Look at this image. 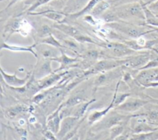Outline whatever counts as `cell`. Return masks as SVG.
Instances as JSON below:
<instances>
[{"label":"cell","mask_w":158,"mask_h":140,"mask_svg":"<svg viewBox=\"0 0 158 140\" xmlns=\"http://www.w3.org/2000/svg\"><path fill=\"white\" fill-rule=\"evenodd\" d=\"M109 27L123 33L132 39H136L145 34L155 32L156 30H145L140 26L128 22H110L107 24Z\"/></svg>","instance_id":"obj_1"},{"label":"cell","mask_w":158,"mask_h":140,"mask_svg":"<svg viewBox=\"0 0 158 140\" xmlns=\"http://www.w3.org/2000/svg\"><path fill=\"white\" fill-rule=\"evenodd\" d=\"M117 17L125 20H132L139 22H146V17L141 2L129 4L119 11H116Z\"/></svg>","instance_id":"obj_2"},{"label":"cell","mask_w":158,"mask_h":140,"mask_svg":"<svg viewBox=\"0 0 158 140\" xmlns=\"http://www.w3.org/2000/svg\"><path fill=\"white\" fill-rule=\"evenodd\" d=\"M54 27L64 33L75 38L78 42L91 43L96 44V42L92 40V38L82 34L79 30L72 25L62 23H57L54 25Z\"/></svg>","instance_id":"obj_3"},{"label":"cell","mask_w":158,"mask_h":140,"mask_svg":"<svg viewBox=\"0 0 158 140\" xmlns=\"http://www.w3.org/2000/svg\"><path fill=\"white\" fill-rule=\"evenodd\" d=\"M104 46L109 50L112 56L116 58L131 56L136 53V51L132 50L123 43H108Z\"/></svg>","instance_id":"obj_4"},{"label":"cell","mask_w":158,"mask_h":140,"mask_svg":"<svg viewBox=\"0 0 158 140\" xmlns=\"http://www.w3.org/2000/svg\"><path fill=\"white\" fill-rule=\"evenodd\" d=\"M139 83L144 86H152L158 82V68L142 69L136 77Z\"/></svg>","instance_id":"obj_5"},{"label":"cell","mask_w":158,"mask_h":140,"mask_svg":"<svg viewBox=\"0 0 158 140\" xmlns=\"http://www.w3.org/2000/svg\"><path fill=\"white\" fill-rule=\"evenodd\" d=\"M79 118L73 116H66L60 122V128L56 134L57 139L62 140L78 123Z\"/></svg>","instance_id":"obj_6"},{"label":"cell","mask_w":158,"mask_h":140,"mask_svg":"<svg viewBox=\"0 0 158 140\" xmlns=\"http://www.w3.org/2000/svg\"><path fill=\"white\" fill-rule=\"evenodd\" d=\"M147 103L148 101L139 98H127L124 102L116 107L115 109L125 112H133L139 110Z\"/></svg>","instance_id":"obj_7"},{"label":"cell","mask_w":158,"mask_h":140,"mask_svg":"<svg viewBox=\"0 0 158 140\" xmlns=\"http://www.w3.org/2000/svg\"><path fill=\"white\" fill-rule=\"evenodd\" d=\"M1 74L2 78L4 80V82L10 87L19 88L23 87L26 84L28 79L30 77V72L28 73L24 78H19L17 76L16 73L14 74H9L4 72L2 68H1Z\"/></svg>","instance_id":"obj_8"},{"label":"cell","mask_w":158,"mask_h":140,"mask_svg":"<svg viewBox=\"0 0 158 140\" xmlns=\"http://www.w3.org/2000/svg\"><path fill=\"white\" fill-rule=\"evenodd\" d=\"M149 61V56L147 54H141L126 59L123 65L128 68L140 69Z\"/></svg>","instance_id":"obj_9"},{"label":"cell","mask_w":158,"mask_h":140,"mask_svg":"<svg viewBox=\"0 0 158 140\" xmlns=\"http://www.w3.org/2000/svg\"><path fill=\"white\" fill-rule=\"evenodd\" d=\"M62 107V105H60L54 112L51 114L47 119V128L48 130L51 131L56 135L58 133L60 128L61 121L59 113Z\"/></svg>","instance_id":"obj_10"},{"label":"cell","mask_w":158,"mask_h":140,"mask_svg":"<svg viewBox=\"0 0 158 140\" xmlns=\"http://www.w3.org/2000/svg\"><path fill=\"white\" fill-rule=\"evenodd\" d=\"M125 59L123 60H102L96 63L91 70V72L102 71L110 69L119 65L124 64Z\"/></svg>","instance_id":"obj_11"},{"label":"cell","mask_w":158,"mask_h":140,"mask_svg":"<svg viewBox=\"0 0 158 140\" xmlns=\"http://www.w3.org/2000/svg\"><path fill=\"white\" fill-rule=\"evenodd\" d=\"M60 51H61V56L51 59V61H57L59 63H60V67L57 69H56V71H61L63 69L67 67L68 66L72 65V64H73V63H76L77 61H78V59L77 58L69 57L67 55H66L62 51L61 48H60Z\"/></svg>","instance_id":"obj_12"},{"label":"cell","mask_w":158,"mask_h":140,"mask_svg":"<svg viewBox=\"0 0 158 140\" xmlns=\"http://www.w3.org/2000/svg\"><path fill=\"white\" fill-rule=\"evenodd\" d=\"M114 101H115V94L114 95V97H113L110 105L107 107H106L104 110H102L99 112L95 110L89 115L88 118L89 123L93 124V123L96 122L97 121L99 120L100 119H101L104 116H105L107 114V113L111 108L114 107Z\"/></svg>","instance_id":"obj_13"},{"label":"cell","mask_w":158,"mask_h":140,"mask_svg":"<svg viewBox=\"0 0 158 140\" xmlns=\"http://www.w3.org/2000/svg\"><path fill=\"white\" fill-rule=\"evenodd\" d=\"M130 116H127L126 115H122L120 114H116L109 116L104 123V126L106 128H110L113 126L117 125H122L128 120H129Z\"/></svg>","instance_id":"obj_14"},{"label":"cell","mask_w":158,"mask_h":140,"mask_svg":"<svg viewBox=\"0 0 158 140\" xmlns=\"http://www.w3.org/2000/svg\"><path fill=\"white\" fill-rule=\"evenodd\" d=\"M36 45V43H34L31 46H17V45H11L7 44L6 43H2L1 45V50L6 49L12 51H28L32 53L36 58H37V53L33 50Z\"/></svg>","instance_id":"obj_15"},{"label":"cell","mask_w":158,"mask_h":140,"mask_svg":"<svg viewBox=\"0 0 158 140\" xmlns=\"http://www.w3.org/2000/svg\"><path fill=\"white\" fill-rule=\"evenodd\" d=\"M65 74V72H62V73H60V74H51V75H49L48 76H46L45 77L42 78L38 82V89H42L46 88V87L51 85L54 82L57 81Z\"/></svg>","instance_id":"obj_16"},{"label":"cell","mask_w":158,"mask_h":140,"mask_svg":"<svg viewBox=\"0 0 158 140\" xmlns=\"http://www.w3.org/2000/svg\"><path fill=\"white\" fill-rule=\"evenodd\" d=\"M27 107L24 105H17L7 109L5 111V115L8 119L12 120L15 118L19 114L27 110Z\"/></svg>","instance_id":"obj_17"},{"label":"cell","mask_w":158,"mask_h":140,"mask_svg":"<svg viewBox=\"0 0 158 140\" xmlns=\"http://www.w3.org/2000/svg\"><path fill=\"white\" fill-rule=\"evenodd\" d=\"M95 100H91L89 102H82L76 106L74 107V108L72 109V114L70 116H73L75 117H77L80 118V117L82 116L85 112V110H86L88 106L91 104L92 102H93Z\"/></svg>","instance_id":"obj_18"},{"label":"cell","mask_w":158,"mask_h":140,"mask_svg":"<svg viewBox=\"0 0 158 140\" xmlns=\"http://www.w3.org/2000/svg\"><path fill=\"white\" fill-rule=\"evenodd\" d=\"M131 140H158V129L141 134H135Z\"/></svg>","instance_id":"obj_19"},{"label":"cell","mask_w":158,"mask_h":140,"mask_svg":"<svg viewBox=\"0 0 158 140\" xmlns=\"http://www.w3.org/2000/svg\"><path fill=\"white\" fill-rule=\"evenodd\" d=\"M40 14H43L45 17H48V19H50L54 21H56L57 23H61L62 21L64 20L65 16L66 14H63L62 13H59L54 11H45L39 13Z\"/></svg>","instance_id":"obj_20"},{"label":"cell","mask_w":158,"mask_h":140,"mask_svg":"<svg viewBox=\"0 0 158 140\" xmlns=\"http://www.w3.org/2000/svg\"><path fill=\"white\" fill-rule=\"evenodd\" d=\"M109 7V4L106 2H102L101 3H98L96 4L93 10L91 11V14L92 15L97 16L99 15L103 12L106 11Z\"/></svg>","instance_id":"obj_21"},{"label":"cell","mask_w":158,"mask_h":140,"mask_svg":"<svg viewBox=\"0 0 158 140\" xmlns=\"http://www.w3.org/2000/svg\"><path fill=\"white\" fill-rule=\"evenodd\" d=\"M41 43H44V44H46L50 46H55L57 48H64V45H62L59 42H58L51 34V35L43 38V40L40 42Z\"/></svg>","instance_id":"obj_22"},{"label":"cell","mask_w":158,"mask_h":140,"mask_svg":"<svg viewBox=\"0 0 158 140\" xmlns=\"http://www.w3.org/2000/svg\"><path fill=\"white\" fill-rule=\"evenodd\" d=\"M83 102V98L80 96H73L70 97L62 105V107H66L68 108L75 107Z\"/></svg>","instance_id":"obj_23"},{"label":"cell","mask_w":158,"mask_h":140,"mask_svg":"<svg viewBox=\"0 0 158 140\" xmlns=\"http://www.w3.org/2000/svg\"><path fill=\"white\" fill-rule=\"evenodd\" d=\"M145 114L153 125L158 126V110H152Z\"/></svg>","instance_id":"obj_24"},{"label":"cell","mask_w":158,"mask_h":140,"mask_svg":"<svg viewBox=\"0 0 158 140\" xmlns=\"http://www.w3.org/2000/svg\"><path fill=\"white\" fill-rule=\"evenodd\" d=\"M117 89L115 92V101H114V107H116L118 106L119 105L122 104L123 102H125V100L128 97H129L130 94L125 93V94H120L118 95H117Z\"/></svg>","instance_id":"obj_25"},{"label":"cell","mask_w":158,"mask_h":140,"mask_svg":"<svg viewBox=\"0 0 158 140\" xmlns=\"http://www.w3.org/2000/svg\"><path fill=\"white\" fill-rule=\"evenodd\" d=\"M123 131L122 125H117L110 128V139L112 140L116 137L120 135Z\"/></svg>","instance_id":"obj_26"},{"label":"cell","mask_w":158,"mask_h":140,"mask_svg":"<svg viewBox=\"0 0 158 140\" xmlns=\"http://www.w3.org/2000/svg\"><path fill=\"white\" fill-rule=\"evenodd\" d=\"M52 34V30L47 25H43L39 31V36L41 38H46Z\"/></svg>","instance_id":"obj_27"},{"label":"cell","mask_w":158,"mask_h":140,"mask_svg":"<svg viewBox=\"0 0 158 140\" xmlns=\"http://www.w3.org/2000/svg\"><path fill=\"white\" fill-rule=\"evenodd\" d=\"M148 8L154 15H158V0H155L147 5Z\"/></svg>","instance_id":"obj_28"},{"label":"cell","mask_w":158,"mask_h":140,"mask_svg":"<svg viewBox=\"0 0 158 140\" xmlns=\"http://www.w3.org/2000/svg\"><path fill=\"white\" fill-rule=\"evenodd\" d=\"M54 134H55L54 133H53L52 132H51V131H49V130H48V131H46L44 133V136H45V137H46L48 139H49V140H57Z\"/></svg>","instance_id":"obj_29"},{"label":"cell","mask_w":158,"mask_h":140,"mask_svg":"<svg viewBox=\"0 0 158 140\" xmlns=\"http://www.w3.org/2000/svg\"><path fill=\"white\" fill-rule=\"evenodd\" d=\"M112 140H128V136L127 135H119L118 136L116 137Z\"/></svg>","instance_id":"obj_30"},{"label":"cell","mask_w":158,"mask_h":140,"mask_svg":"<svg viewBox=\"0 0 158 140\" xmlns=\"http://www.w3.org/2000/svg\"><path fill=\"white\" fill-rule=\"evenodd\" d=\"M69 140H79V138H78V136L77 135V134H75L73 137H72L71 139H70Z\"/></svg>","instance_id":"obj_31"},{"label":"cell","mask_w":158,"mask_h":140,"mask_svg":"<svg viewBox=\"0 0 158 140\" xmlns=\"http://www.w3.org/2000/svg\"><path fill=\"white\" fill-rule=\"evenodd\" d=\"M156 16H157V17H158V15H156Z\"/></svg>","instance_id":"obj_32"}]
</instances>
